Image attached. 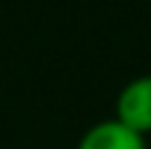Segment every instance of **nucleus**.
Here are the masks:
<instances>
[{
    "label": "nucleus",
    "mask_w": 151,
    "mask_h": 149,
    "mask_svg": "<svg viewBox=\"0 0 151 149\" xmlns=\"http://www.w3.org/2000/svg\"><path fill=\"white\" fill-rule=\"evenodd\" d=\"M115 121L143 138L151 132V76H137L123 84L115 101Z\"/></svg>",
    "instance_id": "f257e3e1"
},
{
    "label": "nucleus",
    "mask_w": 151,
    "mask_h": 149,
    "mask_svg": "<svg viewBox=\"0 0 151 149\" xmlns=\"http://www.w3.org/2000/svg\"><path fill=\"white\" fill-rule=\"evenodd\" d=\"M76 149H146V138L109 118L87 129Z\"/></svg>",
    "instance_id": "f03ea898"
}]
</instances>
